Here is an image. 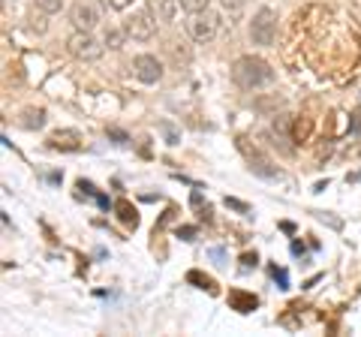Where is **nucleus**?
Returning <instances> with one entry per match:
<instances>
[{
	"instance_id": "4468645a",
	"label": "nucleus",
	"mask_w": 361,
	"mask_h": 337,
	"mask_svg": "<svg viewBox=\"0 0 361 337\" xmlns=\"http://www.w3.org/2000/svg\"><path fill=\"white\" fill-rule=\"evenodd\" d=\"M45 109H37V106H27L21 109V127L25 130H42L45 127Z\"/></svg>"
},
{
	"instance_id": "f3484780",
	"label": "nucleus",
	"mask_w": 361,
	"mask_h": 337,
	"mask_svg": "<svg viewBox=\"0 0 361 337\" xmlns=\"http://www.w3.org/2000/svg\"><path fill=\"white\" fill-rule=\"evenodd\" d=\"M180 9H184L187 16H196V13H205V9H211V0H180Z\"/></svg>"
},
{
	"instance_id": "b1692460",
	"label": "nucleus",
	"mask_w": 361,
	"mask_h": 337,
	"mask_svg": "<svg viewBox=\"0 0 361 337\" xmlns=\"http://www.w3.org/2000/svg\"><path fill=\"white\" fill-rule=\"evenodd\" d=\"M226 205L235 208V211H241V214H250V205H244L241 199H229V196H226Z\"/></svg>"
},
{
	"instance_id": "2eb2a0df",
	"label": "nucleus",
	"mask_w": 361,
	"mask_h": 337,
	"mask_svg": "<svg viewBox=\"0 0 361 337\" xmlns=\"http://www.w3.org/2000/svg\"><path fill=\"white\" fill-rule=\"evenodd\" d=\"M115 211H118V217H121V223H127V226H139V214H135V208L130 205L127 199H121L118 205H115Z\"/></svg>"
},
{
	"instance_id": "39448f33",
	"label": "nucleus",
	"mask_w": 361,
	"mask_h": 337,
	"mask_svg": "<svg viewBox=\"0 0 361 337\" xmlns=\"http://www.w3.org/2000/svg\"><path fill=\"white\" fill-rule=\"evenodd\" d=\"M217 30H220V16L211 13V9L187 18V33H190L193 42H211L214 37H217Z\"/></svg>"
},
{
	"instance_id": "9d476101",
	"label": "nucleus",
	"mask_w": 361,
	"mask_h": 337,
	"mask_svg": "<svg viewBox=\"0 0 361 337\" xmlns=\"http://www.w3.org/2000/svg\"><path fill=\"white\" fill-rule=\"evenodd\" d=\"M49 145L58 151H78L82 148V133L78 130H54L49 136Z\"/></svg>"
},
{
	"instance_id": "f8f14e48",
	"label": "nucleus",
	"mask_w": 361,
	"mask_h": 337,
	"mask_svg": "<svg viewBox=\"0 0 361 337\" xmlns=\"http://www.w3.org/2000/svg\"><path fill=\"white\" fill-rule=\"evenodd\" d=\"M283 106H286L283 94H265L253 99V111H259V115H277V109H283Z\"/></svg>"
},
{
	"instance_id": "f257e3e1",
	"label": "nucleus",
	"mask_w": 361,
	"mask_h": 337,
	"mask_svg": "<svg viewBox=\"0 0 361 337\" xmlns=\"http://www.w3.org/2000/svg\"><path fill=\"white\" fill-rule=\"evenodd\" d=\"M232 78L244 91H259V87H271L277 82V73L265 58L259 54H241L232 63Z\"/></svg>"
},
{
	"instance_id": "6ab92c4d",
	"label": "nucleus",
	"mask_w": 361,
	"mask_h": 337,
	"mask_svg": "<svg viewBox=\"0 0 361 337\" xmlns=\"http://www.w3.org/2000/svg\"><path fill=\"white\" fill-rule=\"evenodd\" d=\"M220 6H223L229 16H241L244 6H247V0H220Z\"/></svg>"
},
{
	"instance_id": "ddd939ff",
	"label": "nucleus",
	"mask_w": 361,
	"mask_h": 337,
	"mask_svg": "<svg viewBox=\"0 0 361 337\" xmlns=\"http://www.w3.org/2000/svg\"><path fill=\"white\" fill-rule=\"evenodd\" d=\"M166 54L172 58L175 66H187L190 61H193V51H190V46H187V42H180V39H172V42H169V46H166Z\"/></svg>"
},
{
	"instance_id": "1a4fd4ad",
	"label": "nucleus",
	"mask_w": 361,
	"mask_h": 337,
	"mask_svg": "<svg viewBox=\"0 0 361 337\" xmlns=\"http://www.w3.org/2000/svg\"><path fill=\"white\" fill-rule=\"evenodd\" d=\"M289 130H292V118L289 115H274V121H271V145L274 148H280L283 154H292V136H289Z\"/></svg>"
},
{
	"instance_id": "a211bd4d",
	"label": "nucleus",
	"mask_w": 361,
	"mask_h": 337,
	"mask_svg": "<svg viewBox=\"0 0 361 337\" xmlns=\"http://www.w3.org/2000/svg\"><path fill=\"white\" fill-rule=\"evenodd\" d=\"M37 6L42 9L45 16H58L63 9V0H37Z\"/></svg>"
},
{
	"instance_id": "0eeeda50",
	"label": "nucleus",
	"mask_w": 361,
	"mask_h": 337,
	"mask_svg": "<svg viewBox=\"0 0 361 337\" xmlns=\"http://www.w3.org/2000/svg\"><path fill=\"white\" fill-rule=\"evenodd\" d=\"M123 30L133 42H151L157 37V18L145 9V13H133L127 21H123Z\"/></svg>"
},
{
	"instance_id": "dca6fc26",
	"label": "nucleus",
	"mask_w": 361,
	"mask_h": 337,
	"mask_svg": "<svg viewBox=\"0 0 361 337\" xmlns=\"http://www.w3.org/2000/svg\"><path fill=\"white\" fill-rule=\"evenodd\" d=\"M127 39H130V37H127V30H123V25H121V27H109V30H106V37H103L106 46H109V49H115V51L123 49V42H127Z\"/></svg>"
},
{
	"instance_id": "6e6552de",
	"label": "nucleus",
	"mask_w": 361,
	"mask_h": 337,
	"mask_svg": "<svg viewBox=\"0 0 361 337\" xmlns=\"http://www.w3.org/2000/svg\"><path fill=\"white\" fill-rule=\"evenodd\" d=\"M70 21L75 30H94L99 25V9L94 4H75L70 9Z\"/></svg>"
},
{
	"instance_id": "7ed1b4c3",
	"label": "nucleus",
	"mask_w": 361,
	"mask_h": 337,
	"mask_svg": "<svg viewBox=\"0 0 361 337\" xmlns=\"http://www.w3.org/2000/svg\"><path fill=\"white\" fill-rule=\"evenodd\" d=\"M66 49H70V54L75 61H99L106 51V42H99L90 30H75L70 39H66Z\"/></svg>"
},
{
	"instance_id": "aec40b11",
	"label": "nucleus",
	"mask_w": 361,
	"mask_h": 337,
	"mask_svg": "<svg viewBox=\"0 0 361 337\" xmlns=\"http://www.w3.org/2000/svg\"><path fill=\"white\" fill-rule=\"evenodd\" d=\"M30 30H33V33H45V30H49V21H45V13H42V9H39V16L33 13V18H30Z\"/></svg>"
},
{
	"instance_id": "bb28decb",
	"label": "nucleus",
	"mask_w": 361,
	"mask_h": 337,
	"mask_svg": "<svg viewBox=\"0 0 361 337\" xmlns=\"http://www.w3.org/2000/svg\"><path fill=\"white\" fill-rule=\"evenodd\" d=\"M241 262H244L247 268H250V265H256V253H253V256H250V253H247V256H244V259H241Z\"/></svg>"
},
{
	"instance_id": "a878e982",
	"label": "nucleus",
	"mask_w": 361,
	"mask_h": 337,
	"mask_svg": "<svg viewBox=\"0 0 361 337\" xmlns=\"http://www.w3.org/2000/svg\"><path fill=\"white\" fill-rule=\"evenodd\" d=\"M178 235H184V241H193L196 229H193V226H184V229H178Z\"/></svg>"
},
{
	"instance_id": "20e7f679",
	"label": "nucleus",
	"mask_w": 361,
	"mask_h": 337,
	"mask_svg": "<svg viewBox=\"0 0 361 337\" xmlns=\"http://www.w3.org/2000/svg\"><path fill=\"white\" fill-rule=\"evenodd\" d=\"M238 151L244 154V160H247V166H250V172H253V175L265 178V181H274V178H280V168L271 163V157L262 154V151L256 148V145H250L244 136L238 139Z\"/></svg>"
},
{
	"instance_id": "9b49d317",
	"label": "nucleus",
	"mask_w": 361,
	"mask_h": 337,
	"mask_svg": "<svg viewBox=\"0 0 361 337\" xmlns=\"http://www.w3.org/2000/svg\"><path fill=\"white\" fill-rule=\"evenodd\" d=\"M145 6L157 21H175L180 0H145Z\"/></svg>"
},
{
	"instance_id": "5701e85b",
	"label": "nucleus",
	"mask_w": 361,
	"mask_h": 337,
	"mask_svg": "<svg viewBox=\"0 0 361 337\" xmlns=\"http://www.w3.org/2000/svg\"><path fill=\"white\" fill-rule=\"evenodd\" d=\"M190 280H193V283H202V289L214 292V280H211V277H202V274H196V271H190Z\"/></svg>"
},
{
	"instance_id": "412c9836",
	"label": "nucleus",
	"mask_w": 361,
	"mask_h": 337,
	"mask_svg": "<svg viewBox=\"0 0 361 337\" xmlns=\"http://www.w3.org/2000/svg\"><path fill=\"white\" fill-rule=\"evenodd\" d=\"M232 301H238V310H241V313H247V310L256 307V298H247V295H241V292H232Z\"/></svg>"
},
{
	"instance_id": "393cba45",
	"label": "nucleus",
	"mask_w": 361,
	"mask_h": 337,
	"mask_svg": "<svg viewBox=\"0 0 361 337\" xmlns=\"http://www.w3.org/2000/svg\"><path fill=\"white\" fill-rule=\"evenodd\" d=\"M135 4V0H109V6L111 9H118V13H123V9H130Z\"/></svg>"
},
{
	"instance_id": "f03ea898",
	"label": "nucleus",
	"mask_w": 361,
	"mask_h": 337,
	"mask_svg": "<svg viewBox=\"0 0 361 337\" xmlns=\"http://www.w3.org/2000/svg\"><path fill=\"white\" fill-rule=\"evenodd\" d=\"M247 33H250V42L253 46H274V39H277V13L271 6H259L253 18H250V25H247Z\"/></svg>"
},
{
	"instance_id": "423d86ee",
	"label": "nucleus",
	"mask_w": 361,
	"mask_h": 337,
	"mask_svg": "<svg viewBox=\"0 0 361 337\" xmlns=\"http://www.w3.org/2000/svg\"><path fill=\"white\" fill-rule=\"evenodd\" d=\"M163 73H166V66L163 61L157 58V54H135L133 58V75L139 78L142 85H160L163 82Z\"/></svg>"
},
{
	"instance_id": "4be33fe9",
	"label": "nucleus",
	"mask_w": 361,
	"mask_h": 337,
	"mask_svg": "<svg viewBox=\"0 0 361 337\" xmlns=\"http://www.w3.org/2000/svg\"><path fill=\"white\" fill-rule=\"evenodd\" d=\"M160 133L166 136V142H169V145H178V139H180V136H178V130H175L169 121H163V123H160Z\"/></svg>"
}]
</instances>
